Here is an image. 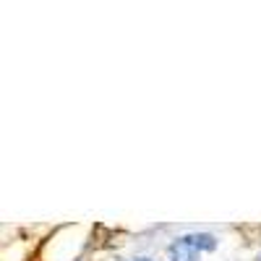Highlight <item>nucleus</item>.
<instances>
[{"label": "nucleus", "instance_id": "f03ea898", "mask_svg": "<svg viewBox=\"0 0 261 261\" xmlns=\"http://www.w3.org/2000/svg\"><path fill=\"white\" fill-rule=\"evenodd\" d=\"M134 261H151V258H134Z\"/></svg>", "mask_w": 261, "mask_h": 261}, {"label": "nucleus", "instance_id": "f257e3e1", "mask_svg": "<svg viewBox=\"0 0 261 261\" xmlns=\"http://www.w3.org/2000/svg\"><path fill=\"white\" fill-rule=\"evenodd\" d=\"M217 248V238L209 232H191L170 243V261H199L204 251Z\"/></svg>", "mask_w": 261, "mask_h": 261}]
</instances>
